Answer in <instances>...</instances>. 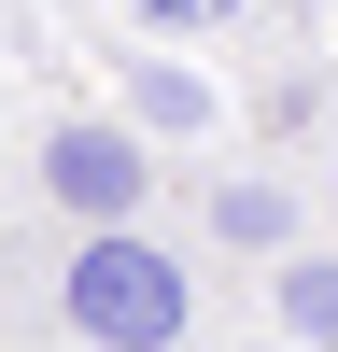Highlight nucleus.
<instances>
[{
	"label": "nucleus",
	"mask_w": 338,
	"mask_h": 352,
	"mask_svg": "<svg viewBox=\"0 0 338 352\" xmlns=\"http://www.w3.org/2000/svg\"><path fill=\"white\" fill-rule=\"evenodd\" d=\"M183 324H197V296H183V268H169L155 240L99 226V240L71 254V338H99V352H169Z\"/></svg>",
	"instance_id": "1"
},
{
	"label": "nucleus",
	"mask_w": 338,
	"mask_h": 352,
	"mask_svg": "<svg viewBox=\"0 0 338 352\" xmlns=\"http://www.w3.org/2000/svg\"><path fill=\"white\" fill-rule=\"evenodd\" d=\"M43 184H56V212L127 226V212H141V141H127V127H99V113H71V127L43 141Z\"/></svg>",
	"instance_id": "2"
},
{
	"label": "nucleus",
	"mask_w": 338,
	"mask_h": 352,
	"mask_svg": "<svg viewBox=\"0 0 338 352\" xmlns=\"http://www.w3.org/2000/svg\"><path fill=\"white\" fill-rule=\"evenodd\" d=\"M282 338L338 352V254H296V268H282Z\"/></svg>",
	"instance_id": "3"
},
{
	"label": "nucleus",
	"mask_w": 338,
	"mask_h": 352,
	"mask_svg": "<svg viewBox=\"0 0 338 352\" xmlns=\"http://www.w3.org/2000/svg\"><path fill=\"white\" fill-rule=\"evenodd\" d=\"M212 226H225L240 254H282V226H296V212H282L268 184H225V197H212Z\"/></svg>",
	"instance_id": "4"
},
{
	"label": "nucleus",
	"mask_w": 338,
	"mask_h": 352,
	"mask_svg": "<svg viewBox=\"0 0 338 352\" xmlns=\"http://www.w3.org/2000/svg\"><path fill=\"white\" fill-rule=\"evenodd\" d=\"M141 113H155V127H212L225 99H212V85H197V71H141Z\"/></svg>",
	"instance_id": "5"
},
{
	"label": "nucleus",
	"mask_w": 338,
	"mask_h": 352,
	"mask_svg": "<svg viewBox=\"0 0 338 352\" xmlns=\"http://www.w3.org/2000/svg\"><path fill=\"white\" fill-rule=\"evenodd\" d=\"M155 28H212V14H240V0H141Z\"/></svg>",
	"instance_id": "6"
}]
</instances>
